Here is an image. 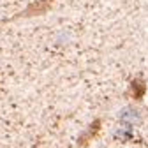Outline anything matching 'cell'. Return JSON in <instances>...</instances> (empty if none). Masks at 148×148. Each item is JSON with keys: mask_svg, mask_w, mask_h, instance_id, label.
Instances as JSON below:
<instances>
[{"mask_svg": "<svg viewBox=\"0 0 148 148\" xmlns=\"http://www.w3.org/2000/svg\"><path fill=\"white\" fill-rule=\"evenodd\" d=\"M129 97H132L134 101H141L146 94V81L141 78V76H136L132 81H131V86L127 90Z\"/></svg>", "mask_w": 148, "mask_h": 148, "instance_id": "7a4b0ae2", "label": "cell"}, {"mask_svg": "<svg viewBox=\"0 0 148 148\" xmlns=\"http://www.w3.org/2000/svg\"><path fill=\"white\" fill-rule=\"evenodd\" d=\"M99 131H101V120L97 118V120H94V123H90V127L79 136L78 145H79V146H86L92 139H94V138L99 134Z\"/></svg>", "mask_w": 148, "mask_h": 148, "instance_id": "277c9868", "label": "cell"}, {"mask_svg": "<svg viewBox=\"0 0 148 148\" xmlns=\"http://www.w3.org/2000/svg\"><path fill=\"white\" fill-rule=\"evenodd\" d=\"M53 2H55V0H35V2H32V4H28V5H27V9L20 11L18 14H14L9 21L21 20V18H34V16H41V14H44V12H48V11L51 9Z\"/></svg>", "mask_w": 148, "mask_h": 148, "instance_id": "6da1fadb", "label": "cell"}, {"mask_svg": "<svg viewBox=\"0 0 148 148\" xmlns=\"http://www.w3.org/2000/svg\"><path fill=\"white\" fill-rule=\"evenodd\" d=\"M141 113L136 109V108H125L122 113H120V122L129 125V127H132V125H138L141 123Z\"/></svg>", "mask_w": 148, "mask_h": 148, "instance_id": "3957f363", "label": "cell"}]
</instances>
